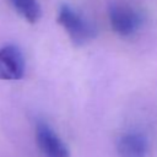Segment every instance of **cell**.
<instances>
[{"label": "cell", "instance_id": "1", "mask_svg": "<svg viewBox=\"0 0 157 157\" xmlns=\"http://www.w3.org/2000/svg\"><path fill=\"white\" fill-rule=\"evenodd\" d=\"M58 22L75 45H85L94 38V27L66 4L61 5L58 11Z\"/></svg>", "mask_w": 157, "mask_h": 157}, {"label": "cell", "instance_id": "2", "mask_svg": "<svg viewBox=\"0 0 157 157\" xmlns=\"http://www.w3.org/2000/svg\"><path fill=\"white\" fill-rule=\"evenodd\" d=\"M109 22L115 33L121 37L132 36L141 26V15L129 5L113 4L108 11Z\"/></svg>", "mask_w": 157, "mask_h": 157}, {"label": "cell", "instance_id": "3", "mask_svg": "<svg viewBox=\"0 0 157 157\" xmlns=\"http://www.w3.org/2000/svg\"><path fill=\"white\" fill-rule=\"evenodd\" d=\"M36 141L45 157H70L65 142L44 121H38L36 125Z\"/></svg>", "mask_w": 157, "mask_h": 157}, {"label": "cell", "instance_id": "4", "mask_svg": "<svg viewBox=\"0 0 157 157\" xmlns=\"http://www.w3.org/2000/svg\"><path fill=\"white\" fill-rule=\"evenodd\" d=\"M25 74V59L21 50L15 45L0 48V80L15 81Z\"/></svg>", "mask_w": 157, "mask_h": 157}, {"label": "cell", "instance_id": "5", "mask_svg": "<svg viewBox=\"0 0 157 157\" xmlns=\"http://www.w3.org/2000/svg\"><path fill=\"white\" fill-rule=\"evenodd\" d=\"M147 151L148 141L142 132H126L117 142V153L119 157H146Z\"/></svg>", "mask_w": 157, "mask_h": 157}, {"label": "cell", "instance_id": "6", "mask_svg": "<svg viewBox=\"0 0 157 157\" xmlns=\"http://www.w3.org/2000/svg\"><path fill=\"white\" fill-rule=\"evenodd\" d=\"M17 13L29 23H36L42 16L40 5L37 0H11Z\"/></svg>", "mask_w": 157, "mask_h": 157}]
</instances>
